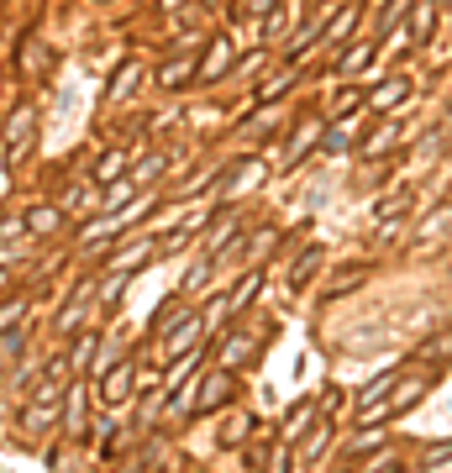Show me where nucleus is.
Returning a JSON list of instances; mask_svg holds the SVG:
<instances>
[{"mask_svg": "<svg viewBox=\"0 0 452 473\" xmlns=\"http://www.w3.org/2000/svg\"><path fill=\"white\" fill-rule=\"evenodd\" d=\"M452 358V337H437V347H421V363H447Z\"/></svg>", "mask_w": 452, "mask_h": 473, "instance_id": "obj_43", "label": "nucleus"}, {"mask_svg": "<svg viewBox=\"0 0 452 473\" xmlns=\"http://www.w3.org/2000/svg\"><path fill=\"white\" fill-rule=\"evenodd\" d=\"M358 27V0H342V11H332V27H327V42H342L347 32Z\"/></svg>", "mask_w": 452, "mask_h": 473, "instance_id": "obj_27", "label": "nucleus"}, {"mask_svg": "<svg viewBox=\"0 0 452 473\" xmlns=\"http://www.w3.org/2000/svg\"><path fill=\"white\" fill-rule=\"evenodd\" d=\"M290 85H295V63H284L273 79H263V85H258V100H279V95L290 90Z\"/></svg>", "mask_w": 452, "mask_h": 473, "instance_id": "obj_31", "label": "nucleus"}, {"mask_svg": "<svg viewBox=\"0 0 452 473\" xmlns=\"http://www.w3.org/2000/svg\"><path fill=\"white\" fill-rule=\"evenodd\" d=\"M447 232H452V205H442V211H437V221H426L421 232H416V248H426V242H442Z\"/></svg>", "mask_w": 452, "mask_h": 473, "instance_id": "obj_28", "label": "nucleus"}, {"mask_svg": "<svg viewBox=\"0 0 452 473\" xmlns=\"http://www.w3.org/2000/svg\"><path fill=\"white\" fill-rule=\"evenodd\" d=\"M163 5H169V11H174V5H184V0H163Z\"/></svg>", "mask_w": 452, "mask_h": 473, "instance_id": "obj_49", "label": "nucleus"}, {"mask_svg": "<svg viewBox=\"0 0 452 473\" xmlns=\"http://www.w3.org/2000/svg\"><path fill=\"white\" fill-rule=\"evenodd\" d=\"M237 232H242V221H237V216H232V221H216V226H211V242H206V248H211V258L226 248V242H237Z\"/></svg>", "mask_w": 452, "mask_h": 473, "instance_id": "obj_35", "label": "nucleus"}, {"mask_svg": "<svg viewBox=\"0 0 452 473\" xmlns=\"http://www.w3.org/2000/svg\"><path fill=\"white\" fill-rule=\"evenodd\" d=\"M321 263H327V252H321V248H305L300 258H295V268H290V289L300 295L305 284L316 279V268H321Z\"/></svg>", "mask_w": 452, "mask_h": 473, "instance_id": "obj_17", "label": "nucleus"}, {"mask_svg": "<svg viewBox=\"0 0 452 473\" xmlns=\"http://www.w3.org/2000/svg\"><path fill=\"white\" fill-rule=\"evenodd\" d=\"M137 179H132V174H126V179H111V189H106V200H100V216H121V211H126V205H132V200H137Z\"/></svg>", "mask_w": 452, "mask_h": 473, "instance_id": "obj_14", "label": "nucleus"}, {"mask_svg": "<svg viewBox=\"0 0 452 473\" xmlns=\"http://www.w3.org/2000/svg\"><path fill=\"white\" fill-rule=\"evenodd\" d=\"M206 185H216V168H200V174H195V179L184 185V195H200Z\"/></svg>", "mask_w": 452, "mask_h": 473, "instance_id": "obj_47", "label": "nucleus"}, {"mask_svg": "<svg viewBox=\"0 0 452 473\" xmlns=\"http://www.w3.org/2000/svg\"><path fill=\"white\" fill-rule=\"evenodd\" d=\"M63 415H69V432L74 437H90V426H85V389H63Z\"/></svg>", "mask_w": 452, "mask_h": 473, "instance_id": "obj_25", "label": "nucleus"}, {"mask_svg": "<svg viewBox=\"0 0 452 473\" xmlns=\"http://www.w3.org/2000/svg\"><path fill=\"white\" fill-rule=\"evenodd\" d=\"M90 358H95V332H79L74 347H69V368H90Z\"/></svg>", "mask_w": 452, "mask_h": 473, "instance_id": "obj_34", "label": "nucleus"}, {"mask_svg": "<svg viewBox=\"0 0 452 473\" xmlns=\"http://www.w3.org/2000/svg\"><path fill=\"white\" fill-rule=\"evenodd\" d=\"M421 468H452V441H437V447H426Z\"/></svg>", "mask_w": 452, "mask_h": 473, "instance_id": "obj_40", "label": "nucleus"}, {"mask_svg": "<svg viewBox=\"0 0 452 473\" xmlns=\"http://www.w3.org/2000/svg\"><path fill=\"white\" fill-rule=\"evenodd\" d=\"M263 458H269V432H258V437L247 441V463H253V468H258V463H263Z\"/></svg>", "mask_w": 452, "mask_h": 473, "instance_id": "obj_46", "label": "nucleus"}, {"mask_svg": "<svg viewBox=\"0 0 452 473\" xmlns=\"http://www.w3.org/2000/svg\"><path fill=\"white\" fill-rule=\"evenodd\" d=\"M426 384H431V378H426V374L394 378V389H390V395H384V405H390V421H394V415H405V410H410V405H421V400H426Z\"/></svg>", "mask_w": 452, "mask_h": 473, "instance_id": "obj_6", "label": "nucleus"}, {"mask_svg": "<svg viewBox=\"0 0 452 473\" xmlns=\"http://www.w3.org/2000/svg\"><path fill=\"white\" fill-rule=\"evenodd\" d=\"M253 358H258V337H253V332H232V337L221 342V368H232V374L247 368Z\"/></svg>", "mask_w": 452, "mask_h": 473, "instance_id": "obj_10", "label": "nucleus"}, {"mask_svg": "<svg viewBox=\"0 0 452 473\" xmlns=\"http://www.w3.org/2000/svg\"><path fill=\"white\" fill-rule=\"evenodd\" d=\"M247 437H253V421H247V415H232V421L221 426V447H242Z\"/></svg>", "mask_w": 452, "mask_h": 473, "instance_id": "obj_36", "label": "nucleus"}, {"mask_svg": "<svg viewBox=\"0 0 452 473\" xmlns=\"http://www.w3.org/2000/svg\"><path fill=\"white\" fill-rule=\"evenodd\" d=\"M273 242H279V237H273V226H263V232H253V237H247V242H242V248L232 252V258H237V263H247V268H253V263H258L263 252H273Z\"/></svg>", "mask_w": 452, "mask_h": 473, "instance_id": "obj_19", "label": "nucleus"}, {"mask_svg": "<svg viewBox=\"0 0 452 473\" xmlns=\"http://www.w3.org/2000/svg\"><path fill=\"white\" fill-rule=\"evenodd\" d=\"M48 59H53V53H48L42 42H27V53H22V74H42V68H48Z\"/></svg>", "mask_w": 452, "mask_h": 473, "instance_id": "obj_38", "label": "nucleus"}, {"mask_svg": "<svg viewBox=\"0 0 452 473\" xmlns=\"http://www.w3.org/2000/svg\"><path fill=\"white\" fill-rule=\"evenodd\" d=\"M85 315H90V289H79V295H74V300L63 305L59 321H53V332H59V337H69V332H74V326H79Z\"/></svg>", "mask_w": 452, "mask_h": 473, "instance_id": "obj_18", "label": "nucleus"}, {"mask_svg": "<svg viewBox=\"0 0 452 473\" xmlns=\"http://www.w3.org/2000/svg\"><path fill=\"white\" fill-rule=\"evenodd\" d=\"M85 205H90V189H85V185H69V189H63V200H59L63 216H79Z\"/></svg>", "mask_w": 452, "mask_h": 473, "instance_id": "obj_37", "label": "nucleus"}, {"mask_svg": "<svg viewBox=\"0 0 452 473\" xmlns=\"http://www.w3.org/2000/svg\"><path fill=\"white\" fill-rule=\"evenodd\" d=\"M405 100H410V79H405V74H390V79H379V85L368 90L363 105H374V111H394V105H405Z\"/></svg>", "mask_w": 452, "mask_h": 473, "instance_id": "obj_8", "label": "nucleus"}, {"mask_svg": "<svg viewBox=\"0 0 452 473\" xmlns=\"http://www.w3.org/2000/svg\"><path fill=\"white\" fill-rule=\"evenodd\" d=\"M200 337H206V326H200V315L184 305L169 326H163V358H184V352H195L200 347Z\"/></svg>", "mask_w": 452, "mask_h": 473, "instance_id": "obj_1", "label": "nucleus"}, {"mask_svg": "<svg viewBox=\"0 0 452 473\" xmlns=\"http://www.w3.org/2000/svg\"><path fill=\"white\" fill-rule=\"evenodd\" d=\"M206 48H211V53H206V63H195V79H200V85H216V79L237 63V42H232V37H211Z\"/></svg>", "mask_w": 452, "mask_h": 473, "instance_id": "obj_4", "label": "nucleus"}, {"mask_svg": "<svg viewBox=\"0 0 452 473\" xmlns=\"http://www.w3.org/2000/svg\"><path fill=\"white\" fill-rule=\"evenodd\" d=\"M152 258H158V242H126L106 258V268H121V274H132V268H148Z\"/></svg>", "mask_w": 452, "mask_h": 473, "instance_id": "obj_13", "label": "nucleus"}, {"mask_svg": "<svg viewBox=\"0 0 452 473\" xmlns=\"http://www.w3.org/2000/svg\"><path fill=\"white\" fill-rule=\"evenodd\" d=\"M363 279H368V268H342V274L332 279V289H327V295H347V289H358Z\"/></svg>", "mask_w": 452, "mask_h": 473, "instance_id": "obj_39", "label": "nucleus"}, {"mask_svg": "<svg viewBox=\"0 0 452 473\" xmlns=\"http://www.w3.org/2000/svg\"><path fill=\"white\" fill-rule=\"evenodd\" d=\"M132 384H137V368H132L126 358H116V363H111V374L100 378V389H95V395H100V405H121V400L132 395Z\"/></svg>", "mask_w": 452, "mask_h": 473, "instance_id": "obj_5", "label": "nucleus"}, {"mask_svg": "<svg viewBox=\"0 0 452 473\" xmlns=\"http://www.w3.org/2000/svg\"><path fill=\"white\" fill-rule=\"evenodd\" d=\"M410 211V195L400 189V195H390V200H379V216H405Z\"/></svg>", "mask_w": 452, "mask_h": 473, "instance_id": "obj_44", "label": "nucleus"}, {"mask_svg": "<svg viewBox=\"0 0 452 473\" xmlns=\"http://www.w3.org/2000/svg\"><path fill=\"white\" fill-rule=\"evenodd\" d=\"M137 79H143V63L126 59V63L116 68V79H111V90H106V95H111V100H126V95L137 90Z\"/></svg>", "mask_w": 452, "mask_h": 473, "instance_id": "obj_23", "label": "nucleus"}, {"mask_svg": "<svg viewBox=\"0 0 452 473\" xmlns=\"http://www.w3.org/2000/svg\"><path fill=\"white\" fill-rule=\"evenodd\" d=\"M353 142H358V122H353V111H347V116H337V122L327 126V137H321V148H327V153H347Z\"/></svg>", "mask_w": 452, "mask_h": 473, "instance_id": "obj_15", "label": "nucleus"}, {"mask_svg": "<svg viewBox=\"0 0 452 473\" xmlns=\"http://www.w3.org/2000/svg\"><path fill=\"white\" fill-rule=\"evenodd\" d=\"M126 279H132V274H121V268H111V274H106V284H100V300H106V305H116V295L126 289Z\"/></svg>", "mask_w": 452, "mask_h": 473, "instance_id": "obj_41", "label": "nucleus"}, {"mask_svg": "<svg viewBox=\"0 0 452 473\" xmlns=\"http://www.w3.org/2000/svg\"><path fill=\"white\" fill-rule=\"evenodd\" d=\"M211 274H216V258H211V252H206V258H195V263H189V274H184V284H180V295L189 300L195 289H206V284H211Z\"/></svg>", "mask_w": 452, "mask_h": 473, "instance_id": "obj_22", "label": "nucleus"}, {"mask_svg": "<svg viewBox=\"0 0 452 473\" xmlns=\"http://www.w3.org/2000/svg\"><path fill=\"white\" fill-rule=\"evenodd\" d=\"M189 79H195V63L189 59H169L163 68H158V85H163V90H180V85H189Z\"/></svg>", "mask_w": 452, "mask_h": 473, "instance_id": "obj_24", "label": "nucleus"}, {"mask_svg": "<svg viewBox=\"0 0 452 473\" xmlns=\"http://www.w3.org/2000/svg\"><path fill=\"white\" fill-rule=\"evenodd\" d=\"M374 452H384V432H374V426H368L363 437L347 441V463H353V458H374Z\"/></svg>", "mask_w": 452, "mask_h": 473, "instance_id": "obj_29", "label": "nucleus"}, {"mask_svg": "<svg viewBox=\"0 0 452 473\" xmlns=\"http://www.w3.org/2000/svg\"><path fill=\"white\" fill-rule=\"evenodd\" d=\"M163 168H169V153H148V158H137L126 174H132L137 185H152V179H163Z\"/></svg>", "mask_w": 452, "mask_h": 473, "instance_id": "obj_26", "label": "nucleus"}, {"mask_svg": "<svg viewBox=\"0 0 452 473\" xmlns=\"http://www.w3.org/2000/svg\"><path fill=\"white\" fill-rule=\"evenodd\" d=\"M121 174H126V153H106L100 158V163H95V185H111V179H121Z\"/></svg>", "mask_w": 452, "mask_h": 473, "instance_id": "obj_32", "label": "nucleus"}, {"mask_svg": "<svg viewBox=\"0 0 452 473\" xmlns=\"http://www.w3.org/2000/svg\"><path fill=\"white\" fill-rule=\"evenodd\" d=\"M273 0H242L237 5V16H258V11H269Z\"/></svg>", "mask_w": 452, "mask_h": 473, "instance_id": "obj_48", "label": "nucleus"}, {"mask_svg": "<svg viewBox=\"0 0 452 473\" xmlns=\"http://www.w3.org/2000/svg\"><path fill=\"white\" fill-rule=\"evenodd\" d=\"M232 389H237V384H232V368H211V374L200 378V395L189 400V415H216V410L232 400Z\"/></svg>", "mask_w": 452, "mask_h": 473, "instance_id": "obj_3", "label": "nucleus"}, {"mask_svg": "<svg viewBox=\"0 0 452 473\" xmlns=\"http://www.w3.org/2000/svg\"><path fill=\"white\" fill-rule=\"evenodd\" d=\"M27 232L32 237H53V232H63V211L59 205H37L27 216Z\"/></svg>", "mask_w": 452, "mask_h": 473, "instance_id": "obj_21", "label": "nucleus"}, {"mask_svg": "<svg viewBox=\"0 0 452 473\" xmlns=\"http://www.w3.org/2000/svg\"><path fill=\"white\" fill-rule=\"evenodd\" d=\"M32 132H37V105H16V116L5 122V168H22L32 153Z\"/></svg>", "mask_w": 452, "mask_h": 473, "instance_id": "obj_2", "label": "nucleus"}, {"mask_svg": "<svg viewBox=\"0 0 452 473\" xmlns=\"http://www.w3.org/2000/svg\"><path fill=\"white\" fill-rule=\"evenodd\" d=\"M327 441H332V426H327V421H310V432L290 441V452H295V468H310V463L327 452Z\"/></svg>", "mask_w": 452, "mask_h": 473, "instance_id": "obj_7", "label": "nucleus"}, {"mask_svg": "<svg viewBox=\"0 0 452 473\" xmlns=\"http://www.w3.org/2000/svg\"><path fill=\"white\" fill-rule=\"evenodd\" d=\"M405 16H410V22H405L410 42H416V48H426V42H431V32H437V0H416Z\"/></svg>", "mask_w": 452, "mask_h": 473, "instance_id": "obj_12", "label": "nucleus"}, {"mask_svg": "<svg viewBox=\"0 0 452 473\" xmlns=\"http://www.w3.org/2000/svg\"><path fill=\"white\" fill-rule=\"evenodd\" d=\"M22 321H27V300H22V295H11V300L0 305V337H5V332H16Z\"/></svg>", "mask_w": 452, "mask_h": 473, "instance_id": "obj_33", "label": "nucleus"}, {"mask_svg": "<svg viewBox=\"0 0 452 473\" xmlns=\"http://www.w3.org/2000/svg\"><path fill=\"white\" fill-rule=\"evenodd\" d=\"M310 148H321V126H316V122H300V126H295V137H290V148H284V158H279V168L290 174V168H295Z\"/></svg>", "mask_w": 452, "mask_h": 473, "instance_id": "obj_11", "label": "nucleus"}, {"mask_svg": "<svg viewBox=\"0 0 452 473\" xmlns=\"http://www.w3.org/2000/svg\"><path fill=\"white\" fill-rule=\"evenodd\" d=\"M405 142V126L400 122H379L374 126V137H358V153L363 158H384V153H394Z\"/></svg>", "mask_w": 452, "mask_h": 473, "instance_id": "obj_9", "label": "nucleus"}, {"mask_svg": "<svg viewBox=\"0 0 452 473\" xmlns=\"http://www.w3.org/2000/svg\"><path fill=\"white\" fill-rule=\"evenodd\" d=\"M316 415H321V410H316V400H300V405H295V410H290V415H284V426H279V437H284V441L305 437V432H310V421H316Z\"/></svg>", "mask_w": 452, "mask_h": 473, "instance_id": "obj_16", "label": "nucleus"}, {"mask_svg": "<svg viewBox=\"0 0 452 473\" xmlns=\"http://www.w3.org/2000/svg\"><path fill=\"white\" fill-rule=\"evenodd\" d=\"M374 63V48H347L342 59H337V74H347V79H358L363 68Z\"/></svg>", "mask_w": 452, "mask_h": 473, "instance_id": "obj_30", "label": "nucleus"}, {"mask_svg": "<svg viewBox=\"0 0 452 473\" xmlns=\"http://www.w3.org/2000/svg\"><path fill=\"white\" fill-rule=\"evenodd\" d=\"M405 11H410L405 0H384V11H379V27H400V22H405Z\"/></svg>", "mask_w": 452, "mask_h": 473, "instance_id": "obj_42", "label": "nucleus"}, {"mask_svg": "<svg viewBox=\"0 0 452 473\" xmlns=\"http://www.w3.org/2000/svg\"><path fill=\"white\" fill-rule=\"evenodd\" d=\"M284 27H290V16H284V11H273V16H263V42H273V37H284Z\"/></svg>", "mask_w": 452, "mask_h": 473, "instance_id": "obj_45", "label": "nucleus"}, {"mask_svg": "<svg viewBox=\"0 0 452 473\" xmlns=\"http://www.w3.org/2000/svg\"><path fill=\"white\" fill-rule=\"evenodd\" d=\"M258 268H247V274H242L237 279V289H232V295H226V315H242L247 311V305H253V295H258Z\"/></svg>", "mask_w": 452, "mask_h": 473, "instance_id": "obj_20", "label": "nucleus"}]
</instances>
